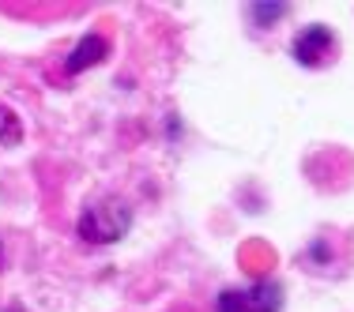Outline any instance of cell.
Instances as JSON below:
<instances>
[{
    "label": "cell",
    "mask_w": 354,
    "mask_h": 312,
    "mask_svg": "<svg viewBox=\"0 0 354 312\" xmlns=\"http://www.w3.org/2000/svg\"><path fill=\"white\" fill-rule=\"evenodd\" d=\"M129 226H132L129 204L117 199V196H102V199H95V204L83 207L80 237L87 244H113V241H121L124 233H129Z\"/></svg>",
    "instance_id": "1"
},
{
    "label": "cell",
    "mask_w": 354,
    "mask_h": 312,
    "mask_svg": "<svg viewBox=\"0 0 354 312\" xmlns=\"http://www.w3.org/2000/svg\"><path fill=\"white\" fill-rule=\"evenodd\" d=\"M102 57H106V38H102V35H83L80 46L72 49V57L64 61V72H68V75H80V72L95 68Z\"/></svg>",
    "instance_id": "3"
},
{
    "label": "cell",
    "mask_w": 354,
    "mask_h": 312,
    "mask_svg": "<svg viewBox=\"0 0 354 312\" xmlns=\"http://www.w3.org/2000/svg\"><path fill=\"white\" fill-rule=\"evenodd\" d=\"M0 267H4V241H0Z\"/></svg>",
    "instance_id": "8"
},
{
    "label": "cell",
    "mask_w": 354,
    "mask_h": 312,
    "mask_svg": "<svg viewBox=\"0 0 354 312\" xmlns=\"http://www.w3.org/2000/svg\"><path fill=\"white\" fill-rule=\"evenodd\" d=\"M215 312H249V298L245 290H223L215 301Z\"/></svg>",
    "instance_id": "7"
},
{
    "label": "cell",
    "mask_w": 354,
    "mask_h": 312,
    "mask_svg": "<svg viewBox=\"0 0 354 312\" xmlns=\"http://www.w3.org/2000/svg\"><path fill=\"white\" fill-rule=\"evenodd\" d=\"M290 53H294V61L306 64V68H324V64L332 61V53H335V35L324 27V23H313V27L298 30Z\"/></svg>",
    "instance_id": "2"
},
{
    "label": "cell",
    "mask_w": 354,
    "mask_h": 312,
    "mask_svg": "<svg viewBox=\"0 0 354 312\" xmlns=\"http://www.w3.org/2000/svg\"><path fill=\"white\" fill-rule=\"evenodd\" d=\"M23 139V121L8 106H0V147H15Z\"/></svg>",
    "instance_id": "5"
},
{
    "label": "cell",
    "mask_w": 354,
    "mask_h": 312,
    "mask_svg": "<svg viewBox=\"0 0 354 312\" xmlns=\"http://www.w3.org/2000/svg\"><path fill=\"white\" fill-rule=\"evenodd\" d=\"M249 15L260 23V27H268V23H279L286 15V4H272V0H264V4H249Z\"/></svg>",
    "instance_id": "6"
},
{
    "label": "cell",
    "mask_w": 354,
    "mask_h": 312,
    "mask_svg": "<svg viewBox=\"0 0 354 312\" xmlns=\"http://www.w3.org/2000/svg\"><path fill=\"white\" fill-rule=\"evenodd\" d=\"M249 312H279L283 309V286L279 282H257L252 290H245Z\"/></svg>",
    "instance_id": "4"
}]
</instances>
